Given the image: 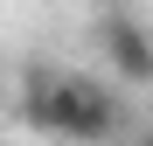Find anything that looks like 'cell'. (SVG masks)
Listing matches in <instances>:
<instances>
[{"label":"cell","instance_id":"cell-2","mask_svg":"<svg viewBox=\"0 0 153 146\" xmlns=\"http://www.w3.org/2000/svg\"><path fill=\"white\" fill-rule=\"evenodd\" d=\"M97 49H105V63L118 70L125 84H153V28L132 21V7H111V14H105Z\"/></svg>","mask_w":153,"mask_h":146},{"label":"cell","instance_id":"cell-1","mask_svg":"<svg viewBox=\"0 0 153 146\" xmlns=\"http://www.w3.org/2000/svg\"><path fill=\"white\" fill-rule=\"evenodd\" d=\"M21 125L70 146H105L125 132V97L91 70H35L21 90Z\"/></svg>","mask_w":153,"mask_h":146},{"label":"cell","instance_id":"cell-3","mask_svg":"<svg viewBox=\"0 0 153 146\" xmlns=\"http://www.w3.org/2000/svg\"><path fill=\"white\" fill-rule=\"evenodd\" d=\"M132 146H153V132H139V139H132Z\"/></svg>","mask_w":153,"mask_h":146},{"label":"cell","instance_id":"cell-4","mask_svg":"<svg viewBox=\"0 0 153 146\" xmlns=\"http://www.w3.org/2000/svg\"><path fill=\"white\" fill-rule=\"evenodd\" d=\"M105 7H132V0H105Z\"/></svg>","mask_w":153,"mask_h":146}]
</instances>
